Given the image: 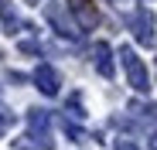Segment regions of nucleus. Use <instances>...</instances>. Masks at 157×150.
<instances>
[{"label": "nucleus", "instance_id": "f03ea898", "mask_svg": "<svg viewBox=\"0 0 157 150\" xmlns=\"http://www.w3.org/2000/svg\"><path fill=\"white\" fill-rule=\"evenodd\" d=\"M126 28L133 31L137 44H144V48L154 44V14H150L147 7H137L133 14H130V17H126Z\"/></svg>", "mask_w": 157, "mask_h": 150}, {"label": "nucleus", "instance_id": "9d476101", "mask_svg": "<svg viewBox=\"0 0 157 150\" xmlns=\"http://www.w3.org/2000/svg\"><path fill=\"white\" fill-rule=\"evenodd\" d=\"M38 137H21V140H14V150H51V140H41V143H34Z\"/></svg>", "mask_w": 157, "mask_h": 150}, {"label": "nucleus", "instance_id": "7ed1b4c3", "mask_svg": "<svg viewBox=\"0 0 157 150\" xmlns=\"http://www.w3.org/2000/svg\"><path fill=\"white\" fill-rule=\"evenodd\" d=\"M44 14H48V24H51V28H55V31H58L62 38H68V41L82 38V28H78V24H75V21H72V17H68V14H65L62 7H55V4H51V7L44 10Z\"/></svg>", "mask_w": 157, "mask_h": 150}, {"label": "nucleus", "instance_id": "423d86ee", "mask_svg": "<svg viewBox=\"0 0 157 150\" xmlns=\"http://www.w3.org/2000/svg\"><path fill=\"white\" fill-rule=\"evenodd\" d=\"M0 21H4V34H21V31H34L31 24H24L17 10L10 7V0H0Z\"/></svg>", "mask_w": 157, "mask_h": 150}, {"label": "nucleus", "instance_id": "f257e3e1", "mask_svg": "<svg viewBox=\"0 0 157 150\" xmlns=\"http://www.w3.org/2000/svg\"><path fill=\"white\" fill-rule=\"evenodd\" d=\"M120 62H123V68H126V82L133 85L137 92H150V75H147L144 62L137 58V51H133L130 44L120 48Z\"/></svg>", "mask_w": 157, "mask_h": 150}, {"label": "nucleus", "instance_id": "20e7f679", "mask_svg": "<svg viewBox=\"0 0 157 150\" xmlns=\"http://www.w3.org/2000/svg\"><path fill=\"white\" fill-rule=\"evenodd\" d=\"M31 82H34L38 92H44V96H58V89H62V75L51 68V65H38L34 75H31Z\"/></svg>", "mask_w": 157, "mask_h": 150}, {"label": "nucleus", "instance_id": "6e6552de", "mask_svg": "<svg viewBox=\"0 0 157 150\" xmlns=\"http://www.w3.org/2000/svg\"><path fill=\"white\" fill-rule=\"evenodd\" d=\"M72 14H75V21H78V28H82V31L96 28V10L86 4V0H72Z\"/></svg>", "mask_w": 157, "mask_h": 150}, {"label": "nucleus", "instance_id": "39448f33", "mask_svg": "<svg viewBox=\"0 0 157 150\" xmlns=\"http://www.w3.org/2000/svg\"><path fill=\"white\" fill-rule=\"evenodd\" d=\"M92 58H96V72L102 75V79H113V48L106 44V41H96L92 44Z\"/></svg>", "mask_w": 157, "mask_h": 150}, {"label": "nucleus", "instance_id": "0eeeda50", "mask_svg": "<svg viewBox=\"0 0 157 150\" xmlns=\"http://www.w3.org/2000/svg\"><path fill=\"white\" fill-rule=\"evenodd\" d=\"M48 126H51L48 109H28V130L34 137H48Z\"/></svg>", "mask_w": 157, "mask_h": 150}, {"label": "nucleus", "instance_id": "1a4fd4ad", "mask_svg": "<svg viewBox=\"0 0 157 150\" xmlns=\"http://www.w3.org/2000/svg\"><path fill=\"white\" fill-rule=\"evenodd\" d=\"M58 130H62L72 143H86V140H89V133H86V130H78L75 123H68V119H58Z\"/></svg>", "mask_w": 157, "mask_h": 150}, {"label": "nucleus", "instance_id": "9b49d317", "mask_svg": "<svg viewBox=\"0 0 157 150\" xmlns=\"http://www.w3.org/2000/svg\"><path fill=\"white\" fill-rule=\"evenodd\" d=\"M113 150H140L130 137H120V140H113Z\"/></svg>", "mask_w": 157, "mask_h": 150}, {"label": "nucleus", "instance_id": "f8f14e48", "mask_svg": "<svg viewBox=\"0 0 157 150\" xmlns=\"http://www.w3.org/2000/svg\"><path fill=\"white\" fill-rule=\"evenodd\" d=\"M21 51L24 55H41V44L38 41H21Z\"/></svg>", "mask_w": 157, "mask_h": 150}, {"label": "nucleus", "instance_id": "ddd939ff", "mask_svg": "<svg viewBox=\"0 0 157 150\" xmlns=\"http://www.w3.org/2000/svg\"><path fill=\"white\" fill-rule=\"evenodd\" d=\"M150 150H157V137H150Z\"/></svg>", "mask_w": 157, "mask_h": 150}]
</instances>
